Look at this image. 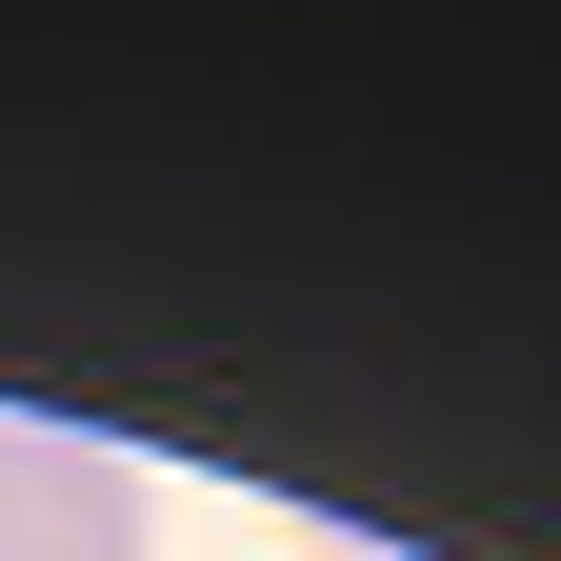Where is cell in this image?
Here are the masks:
<instances>
[{"mask_svg":"<svg viewBox=\"0 0 561 561\" xmlns=\"http://www.w3.org/2000/svg\"><path fill=\"white\" fill-rule=\"evenodd\" d=\"M0 561H140V461L81 421H0Z\"/></svg>","mask_w":561,"mask_h":561,"instance_id":"1","label":"cell"}]
</instances>
